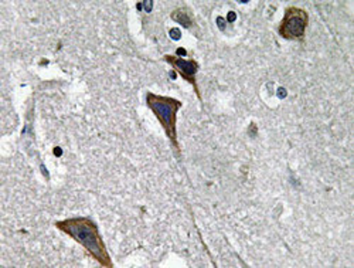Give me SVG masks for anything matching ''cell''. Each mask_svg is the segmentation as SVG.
Segmentation results:
<instances>
[{
    "label": "cell",
    "mask_w": 354,
    "mask_h": 268,
    "mask_svg": "<svg viewBox=\"0 0 354 268\" xmlns=\"http://www.w3.org/2000/svg\"><path fill=\"white\" fill-rule=\"evenodd\" d=\"M165 62H167L186 81L193 84L196 93L200 98V93L197 89V84H196V78H194L196 73L198 71V64L194 62V60H185V58L176 57V55H165Z\"/></svg>",
    "instance_id": "cell-4"
},
{
    "label": "cell",
    "mask_w": 354,
    "mask_h": 268,
    "mask_svg": "<svg viewBox=\"0 0 354 268\" xmlns=\"http://www.w3.org/2000/svg\"><path fill=\"white\" fill-rule=\"evenodd\" d=\"M146 104L152 109L155 116L159 119L167 138L173 143L176 149H179L177 143V132H176V123H177V112L182 108V102L177 101L171 97L166 96H156L152 93H147Z\"/></svg>",
    "instance_id": "cell-2"
},
{
    "label": "cell",
    "mask_w": 354,
    "mask_h": 268,
    "mask_svg": "<svg viewBox=\"0 0 354 268\" xmlns=\"http://www.w3.org/2000/svg\"><path fill=\"white\" fill-rule=\"evenodd\" d=\"M171 19L176 20L177 23H180L185 27H190L192 26V19L187 15H185L182 10H176L174 13H171Z\"/></svg>",
    "instance_id": "cell-5"
},
{
    "label": "cell",
    "mask_w": 354,
    "mask_h": 268,
    "mask_svg": "<svg viewBox=\"0 0 354 268\" xmlns=\"http://www.w3.org/2000/svg\"><path fill=\"white\" fill-rule=\"evenodd\" d=\"M55 227L80 243L102 267L111 268L113 265L100 234L98 226L90 217L66 219L57 222Z\"/></svg>",
    "instance_id": "cell-1"
},
{
    "label": "cell",
    "mask_w": 354,
    "mask_h": 268,
    "mask_svg": "<svg viewBox=\"0 0 354 268\" xmlns=\"http://www.w3.org/2000/svg\"><path fill=\"white\" fill-rule=\"evenodd\" d=\"M309 16L306 10L299 8H288L278 27V33L286 40H302L306 32Z\"/></svg>",
    "instance_id": "cell-3"
}]
</instances>
